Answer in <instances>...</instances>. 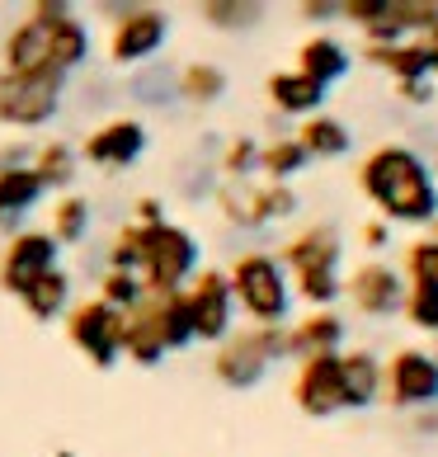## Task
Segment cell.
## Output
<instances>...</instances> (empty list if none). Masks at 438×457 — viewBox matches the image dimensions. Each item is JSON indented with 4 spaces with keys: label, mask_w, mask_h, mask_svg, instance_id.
Segmentation results:
<instances>
[{
    "label": "cell",
    "mask_w": 438,
    "mask_h": 457,
    "mask_svg": "<svg viewBox=\"0 0 438 457\" xmlns=\"http://www.w3.org/2000/svg\"><path fill=\"white\" fill-rule=\"evenodd\" d=\"M401 269H406V283H434L438 287V241L434 236L410 241L406 255H401Z\"/></svg>",
    "instance_id": "e575fe53"
},
{
    "label": "cell",
    "mask_w": 438,
    "mask_h": 457,
    "mask_svg": "<svg viewBox=\"0 0 438 457\" xmlns=\"http://www.w3.org/2000/svg\"><path fill=\"white\" fill-rule=\"evenodd\" d=\"M382 10H386V0H340V20L359 24V29L377 24V20H382Z\"/></svg>",
    "instance_id": "74e56055"
},
{
    "label": "cell",
    "mask_w": 438,
    "mask_h": 457,
    "mask_svg": "<svg viewBox=\"0 0 438 457\" xmlns=\"http://www.w3.org/2000/svg\"><path fill=\"white\" fill-rule=\"evenodd\" d=\"M217 170L227 179H255L260 175V142L255 137H231L217 156Z\"/></svg>",
    "instance_id": "836d02e7"
},
{
    "label": "cell",
    "mask_w": 438,
    "mask_h": 457,
    "mask_svg": "<svg viewBox=\"0 0 438 457\" xmlns=\"http://www.w3.org/2000/svg\"><path fill=\"white\" fill-rule=\"evenodd\" d=\"M349 326L340 312H307L302 320H288V359H316V353H344Z\"/></svg>",
    "instance_id": "2e32d148"
},
{
    "label": "cell",
    "mask_w": 438,
    "mask_h": 457,
    "mask_svg": "<svg viewBox=\"0 0 438 457\" xmlns=\"http://www.w3.org/2000/svg\"><path fill=\"white\" fill-rule=\"evenodd\" d=\"M340 386L344 411H368L382 401V359L373 349H344L340 353Z\"/></svg>",
    "instance_id": "e0dca14e"
},
{
    "label": "cell",
    "mask_w": 438,
    "mask_h": 457,
    "mask_svg": "<svg viewBox=\"0 0 438 457\" xmlns=\"http://www.w3.org/2000/svg\"><path fill=\"white\" fill-rule=\"evenodd\" d=\"M189 302V320H194V345H222L236 330V297L227 283V269H198L184 287Z\"/></svg>",
    "instance_id": "8992f818"
},
{
    "label": "cell",
    "mask_w": 438,
    "mask_h": 457,
    "mask_svg": "<svg viewBox=\"0 0 438 457\" xmlns=\"http://www.w3.org/2000/svg\"><path fill=\"white\" fill-rule=\"evenodd\" d=\"M198 14H203L208 29H222V33H250L264 24V5L260 0H203L198 5Z\"/></svg>",
    "instance_id": "f546056e"
},
{
    "label": "cell",
    "mask_w": 438,
    "mask_h": 457,
    "mask_svg": "<svg viewBox=\"0 0 438 457\" xmlns=\"http://www.w3.org/2000/svg\"><path fill=\"white\" fill-rule=\"evenodd\" d=\"M151 307H156V326H161V340L165 349H189L194 345V320H189V302L184 293H165V297H151Z\"/></svg>",
    "instance_id": "4dcf8cb0"
},
{
    "label": "cell",
    "mask_w": 438,
    "mask_h": 457,
    "mask_svg": "<svg viewBox=\"0 0 438 457\" xmlns=\"http://www.w3.org/2000/svg\"><path fill=\"white\" fill-rule=\"evenodd\" d=\"M57 255H62V245L47 231H14L5 255H0V287H5L10 297H20L33 278H43L47 269H57Z\"/></svg>",
    "instance_id": "4fadbf2b"
},
{
    "label": "cell",
    "mask_w": 438,
    "mask_h": 457,
    "mask_svg": "<svg viewBox=\"0 0 438 457\" xmlns=\"http://www.w3.org/2000/svg\"><path fill=\"white\" fill-rule=\"evenodd\" d=\"M86 62H90V29H86V20H80L71 5H62V0H38V5H29L24 20L10 29L0 71L66 80Z\"/></svg>",
    "instance_id": "6da1fadb"
},
{
    "label": "cell",
    "mask_w": 438,
    "mask_h": 457,
    "mask_svg": "<svg viewBox=\"0 0 438 457\" xmlns=\"http://www.w3.org/2000/svg\"><path fill=\"white\" fill-rule=\"evenodd\" d=\"M20 307L33 316V320H57L66 316V307H71V274L57 264V269H47L43 278H33L24 293H20Z\"/></svg>",
    "instance_id": "484cf974"
},
{
    "label": "cell",
    "mask_w": 438,
    "mask_h": 457,
    "mask_svg": "<svg viewBox=\"0 0 438 457\" xmlns=\"http://www.w3.org/2000/svg\"><path fill=\"white\" fill-rule=\"evenodd\" d=\"M363 57L382 66L396 86H419V80H434V53L419 38L392 43V47H363Z\"/></svg>",
    "instance_id": "ffe728a7"
},
{
    "label": "cell",
    "mask_w": 438,
    "mask_h": 457,
    "mask_svg": "<svg viewBox=\"0 0 438 457\" xmlns=\"http://www.w3.org/2000/svg\"><path fill=\"white\" fill-rule=\"evenodd\" d=\"M349 66H353V57H349V47L340 38H330V33H311V38L297 47V66H293V71H302L307 80H316L321 90H330L335 80L349 76Z\"/></svg>",
    "instance_id": "ac0fdd59"
},
{
    "label": "cell",
    "mask_w": 438,
    "mask_h": 457,
    "mask_svg": "<svg viewBox=\"0 0 438 457\" xmlns=\"http://www.w3.org/2000/svg\"><path fill=\"white\" fill-rule=\"evenodd\" d=\"M297 20H307V24L340 20V0H302V5H297Z\"/></svg>",
    "instance_id": "f35d334b"
},
{
    "label": "cell",
    "mask_w": 438,
    "mask_h": 457,
    "mask_svg": "<svg viewBox=\"0 0 438 457\" xmlns=\"http://www.w3.org/2000/svg\"><path fill=\"white\" fill-rule=\"evenodd\" d=\"M264 90H269V104H274L278 113H288V118H311V113H321L326 109V95L316 80H307L302 71H274L264 80Z\"/></svg>",
    "instance_id": "44dd1931"
},
{
    "label": "cell",
    "mask_w": 438,
    "mask_h": 457,
    "mask_svg": "<svg viewBox=\"0 0 438 457\" xmlns=\"http://www.w3.org/2000/svg\"><path fill=\"white\" fill-rule=\"evenodd\" d=\"M236 312H241L250 326H288L293 316V283L288 269H283L278 255L269 250H241L227 269Z\"/></svg>",
    "instance_id": "3957f363"
},
{
    "label": "cell",
    "mask_w": 438,
    "mask_h": 457,
    "mask_svg": "<svg viewBox=\"0 0 438 457\" xmlns=\"http://www.w3.org/2000/svg\"><path fill=\"white\" fill-rule=\"evenodd\" d=\"M146 146H151V132L142 118H104L80 142V156L99 165V170H128V165H137L146 156Z\"/></svg>",
    "instance_id": "8fae6325"
},
{
    "label": "cell",
    "mask_w": 438,
    "mask_h": 457,
    "mask_svg": "<svg viewBox=\"0 0 438 457\" xmlns=\"http://www.w3.org/2000/svg\"><path fill=\"white\" fill-rule=\"evenodd\" d=\"M429 353H434V359H438V349H429Z\"/></svg>",
    "instance_id": "f6af8a7d"
},
{
    "label": "cell",
    "mask_w": 438,
    "mask_h": 457,
    "mask_svg": "<svg viewBox=\"0 0 438 457\" xmlns=\"http://www.w3.org/2000/svg\"><path fill=\"white\" fill-rule=\"evenodd\" d=\"M293 137L302 142V151H307L311 161H340L353 151V132L344 118H335V113H311V118H302Z\"/></svg>",
    "instance_id": "7402d4cb"
},
{
    "label": "cell",
    "mask_w": 438,
    "mask_h": 457,
    "mask_svg": "<svg viewBox=\"0 0 438 457\" xmlns=\"http://www.w3.org/2000/svg\"><path fill=\"white\" fill-rule=\"evenodd\" d=\"M217 212L241 231H260L269 227V208H264V184L255 179H227L217 184Z\"/></svg>",
    "instance_id": "603a6c76"
},
{
    "label": "cell",
    "mask_w": 438,
    "mask_h": 457,
    "mask_svg": "<svg viewBox=\"0 0 438 457\" xmlns=\"http://www.w3.org/2000/svg\"><path fill=\"white\" fill-rule=\"evenodd\" d=\"M62 95H66V80L0 71V123L5 128H47L62 113Z\"/></svg>",
    "instance_id": "9c48e42d"
},
{
    "label": "cell",
    "mask_w": 438,
    "mask_h": 457,
    "mask_svg": "<svg viewBox=\"0 0 438 457\" xmlns=\"http://www.w3.org/2000/svg\"><path fill=\"white\" fill-rule=\"evenodd\" d=\"M227 90H231V76L217 62H184L175 71V99H184L194 109H208L217 99H227Z\"/></svg>",
    "instance_id": "d4e9b609"
},
{
    "label": "cell",
    "mask_w": 438,
    "mask_h": 457,
    "mask_svg": "<svg viewBox=\"0 0 438 457\" xmlns=\"http://www.w3.org/2000/svg\"><path fill=\"white\" fill-rule=\"evenodd\" d=\"M269 363L264 359V349H260V340H255V330H231L222 345H217V353H212V378L222 382V386H231V392H250V386H260L264 378H269Z\"/></svg>",
    "instance_id": "5bb4252c"
},
{
    "label": "cell",
    "mask_w": 438,
    "mask_h": 457,
    "mask_svg": "<svg viewBox=\"0 0 438 457\" xmlns=\"http://www.w3.org/2000/svg\"><path fill=\"white\" fill-rule=\"evenodd\" d=\"M203 269V245L198 236L179 222L142 227V250H137V278L146 287V297L184 293L189 278Z\"/></svg>",
    "instance_id": "277c9868"
},
{
    "label": "cell",
    "mask_w": 438,
    "mask_h": 457,
    "mask_svg": "<svg viewBox=\"0 0 438 457\" xmlns=\"http://www.w3.org/2000/svg\"><path fill=\"white\" fill-rule=\"evenodd\" d=\"M293 405L311 420H330L344 411V386H340V353H316L297 363L293 378Z\"/></svg>",
    "instance_id": "7c38bea8"
},
{
    "label": "cell",
    "mask_w": 438,
    "mask_h": 457,
    "mask_svg": "<svg viewBox=\"0 0 438 457\" xmlns=\"http://www.w3.org/2000/svg\"><path fill=\"white\" fill-rule=\"evenodd\" d=\"M90 222H95V212H90V198H80V194H62L53 203V227H47V236L62 245V250H71L80 245L90 236Z\"/></svg>",
    "instance_id": "f1b7e54d"
},
{
    "label": "cell",
    "mask_w": 438,
    "mask_h": 457,
    "mask_svg": "<svg viewBox=\"0 0 438 457\" xmlns=\"http://www.w3.org/2000/svg\"><path fill=\"white\" fill-rule=\"evenodd\" d=\"M419 43H425L429 53H438V5H434V20H429V29L419 33Z\"/></svg>",
    "instance_id": "7bdbcfd3"
},
{
    "label": "cell",
    "mask_w": 438,
    "mask_h": 457,
    "mask_svg": "<svg viewBox=\"0 0 438 457\" xmlns=\"http://www.w3.org/2000/svg\"><path fill=\"white\" fill-rule=\"evenodd\" d=\"M278 260H283V269H288V278H297V274H340L344 241L330 222H316L307 231H297L293 241H283Z\"/></svg>",
    "instance_id": "9a60e30c"
},
{
    "label": "cell",
    "mask_w": 438,
    "mask_h": 457,
    "mask_svg": "<svg viewBox=\"0 0 438 457\" xmlns=\"http://www.w3.org/2000/svg\"><path fill=\"white\" fill-rule=\"evenodd\" d=\"M344 297H349V307L359 316H368V320L396 316L401 302H406V274L392 269L386 260H363L344 278Z\"/></svg>",
    "instance_id": "30bf717a"
},
{
    "label": "cell",
    "mask_w": 438,
    "mask_h": 457,
    "mask_svg": "<svg viewBox=\"0 0 438 457\" xmlns=\"http://www.w3.org/2000/svg\"><path fill=\"white\" fill-rule=\"evenodd\" d=\"M429 236H434V241H438V217H434V222H429Z\"/></svg>",
    "instance_id": "ee69618b"
},
{
    "label": "cell",
    "mask_w": 438,
    "mask_h": 457,
    "mask_svg": "<svg viewBox=\"0 0 438 457\" xmlns=\"http://www.w3.org/2000/svg\"><path fill=\"white\" fill-rule=\"evenodd\" d=\"M66 340L86 353L90 368L104 372L123 359V312L104 307L99 297L80 302V307H71V316H66Z\"/></svg>",
    "instance_id": "ba28073f"
},
{
    "label": "cell",
    "mask_w": 438,
    "mask_h": 457,
    "mask_svg": "<svg viewBox=\"0 0 438 457\" xmlns=\"http://www.w3.org/2000/svg\"><path fill=\"white\" fill-rule=\"evenodd\" d=\"M307 165H311V156L302 151V142L293 137V132H283V137H274V142H260V175L269 184H293Z\"/></svg>",
    "instance_id": "83f0119b"
},
{
    "label": "cell",
    "mask_w": 438,
    "mask_h": 457,
    "mask_svg": "<svg viewBox=\"0 0 438 457\" xmlns=\"http://www.w3.org/2000/svg\"><path fill=\"white\" fill-rule=\"evenodd\" d=\"M132 222H137V227H161V222H170V217H165V203L161 198H137Z\"/></svg>",
    "instance_id": "60d3db41"
},
{
    "label": "cell",
    "mask_w": 438,
    "mask_h": 457,
    "mask_svg": "<svg viewBox=\"0 0 438 457\" xmlns=\"http://www.w3.org/2000/svg\"><path fill=\"white\" fill-rule=\"evenodd\" d=\"M359 241L368 250H386V245H392V227H386L382 217H368V222L359 227Z\"/></svg>",
    "instance_id": "ab89813d"
},
{
    "label": "cell",
    "mask_w": 438,
    "mask_h": 457,
    "mask_svg": "<svg viewBox=\"0 0 438 457\" xmlns=\"http://www.w3.org/2000/svg\"><path fill=\"white\" fill-rule=\"evenodd\" d=\"M170 38V14L161 5H123L113 14L109 33V62L113 66H142L156 62V53Z\"/></svg>",
    "instance_id": "52a82bcc"
},
{
    "label": "cell",
    "mask_w": 438,
    "mask_h": 457,
    "mask_svg": "<svg viewBox=\"0 0 438 457\" xmlns=\"http://www.w3.org/2000/svg\"><path fill=\"white\" fill-rule=\"evenodd\" d=\"M165 340H161V326H156V307L151 297H142L132 312H123V359L137 363V368H156L165 359Z\"/></svg>",
    "instance_id": "d6986e66"
},
{
    "label": "cell",
    "mask_w": 438,
    "mask_h": 457,
    "mask_svg": "<svg viewBox=\"0 0 438 457\" xmlns=\"http://www.w3.org/2000/svg\"><path fill=\"white\" fill-rule=\"evenodd\" d=\"M396 95L406 104H434V80H419V86H396Z\"/></svg>",
    "instance_id": "b9f144b4"
},
{
    "label": "cell",
    "mask_w": 438,
    "mask_h": 457,
    "mask_svg": "<svg viewBox=\"0 0 438 457\" xmlns=\"http://www.w3.org/2000/svg\"><path fill=\"white\" fill-rule=\"evenodd\" d=\"M264 208H269V222L293 217L297 212V189H293V184H269L264 179Z\"/></svg>",
    "instance_id": "8d00e7d4"
},
{
    "label": "cell",
    "mask_w": 438,
    "mask_h": 457,
    "mask_svg": "<svg viewBox=\"0 0 438 457\" xmlns=\"http://www.w3.org/2000/svg\"><path fill=\"white\" fill-rule=\"evenodd\" d=\"M137 250H142V227L128 222L113 231V245H109V264L104 269H128V274H137Z\"/></svg>",
    "instance_id": "d590c367"
},
{
    "label": "cell",
    "mask_w": 438,
    "mask_h": 457,
    "mask_svg": "<svg viewBox=\"0 0 438 457\" xmlns=\"http://www.w3.org/2000/svg\"><path fill=\"white\" fill-rule=\"evenodd\" d=\"M401 316H406L415 330L438 335V287H434V283H406V302H401Z\"/></svg>",
    "instance_id": "1f68e13d"
},
{
    "label": "cell",
    "mask_w": 438,
    "mask_h": 457,
    "mask_svg": "<svg viewBox=\"0 0 438 457\" xmlns=\"http://www.w3.org/2000/svg\"><path fill=\"white\" fill-rule=\"evenodd\" d=\"M382 401L396 411H434L438 405V359L429 349H396L382 363Z\"/></svg>",
    "instance_id": "5b68a950"
},
{
    "label": "cell",
    "mask_w": 438,
    "mask_h": 457,
    "mask_svg": "<svg viewBox=\"0 0 438 457\" xmlns=\"http://www.w3.org/2000/svg\"><path fill=\"white\" fill-rule=\"evenodd\" d=\"M43 179L33 175V165H0V227H14L24 212L43 203Z\"/></svg>",
    "instance_id": "cb8c5ba5"
},
{
    "label": "cell",
    "mask_w": 438,
    "mask_h": 457,
    "mask_svg": "<svg viewBox=\"0 0 438 457\" xmlns=\"http://www.w3.org/2000/svg\"><path fill=\"white\" fill-rule=\"evenodd\" d=\"M359 189L386 227H429L438 217V179L406 142H382L359 161Z\"/></svg>",
    "instance_id": "7a4b0ae2"
},
{
    "label": "cell",
    "mask_w": 438,
    "mask_h": 457,
    "mask_svg": "<svg viewBox=\"0 0 438 457\" xmlns=\"http://www.w3.org/2000/svg\"><path fill=\"white\" fill-rule=\"evenodd\" d=\"M146 297V287L137 274H128V269H104V278H99V302L113 312H132L137 302Z\"/></svg>",
    "instance_id": "d6a6232c"
},
{
    "label": "cell",
    "mask_w": 438,
    "mask_h": 457,
    "mask_svg": "<svg viewBox=\"0 0 438 457\" xmlns=\"http://www.w3.org/2000/svg\"><path fill=\"white\" fill-rule=\"evenodd\" d=\"M76 161H80V151L71 142H43L38 151H33V175L43 179V189H57V194H71V179H76Z\"/></svg>",
    "instance_id": "4316f807"
}]
</instances>
